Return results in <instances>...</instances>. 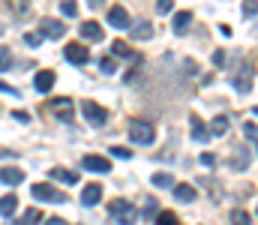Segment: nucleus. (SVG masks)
Segmentation results:
<instances>
[{
	"mask_svg": "<svg viewBox=\"0 0 258 225\" xmlns=\"http://www.w3.org/2000/svg\"><path fill=\"white\" fill-rule=\"evenodd\" d=\"M126 132H129V141L132 144H153V138H156V129L147 120H129Z\"/></svg>",
	"mask_w": 258,
	"mask_h": 225,
	"instance_id": "obj_1",
	"label": "nucleus"
},
{
	"mask_svg": "<svg viewBox=\"0 0 258 225\" xmlns=\"http://www.w3.org/2000/svg\"><path fill=\"white\" fill-rule=\"evenodd\" d=\"M108 213H111L120 225H132L138 219V210L129 204L126 198H111V201H108Z\"/></svg>",
	"mask_w": 258,
	"mask_h": 225,
	"instance_id": "obj_2",
	"label": "nucleus"
},
{
	"mask_svg": "<svg viewBox=\"0 0 258 225\" xmlns=\"http://www.w3.org/2000/svg\"><path fill=\"white\" fill-rule=\"evenodd\" d=\"M81 114H84V120H87L90 126H102V123L108 120V111H105L102 105H96L93 99H81Z\"/></svg>",
	"mask_w": 258,
	"mask_h": 225,
	"instance_id": "obj_3",
	"label": "nucleus"
},
{
	"mask_svg": "<svg viewBox=\"0 0 258 225\" xmlns=\"http://www.w3.org/2000/svg\"><path fill=\"white\" fill-rule=\"evenodd\" d=\"M30 195H33L36 201H48V204H63V201H66V195H63V192H57L51 183H33Z\"/></svg>",
	"mask_w": 258,
	"mask_h": 225,
	"instance_id": "obj_4",
	"label": "nucleus"
},
{
	"mask_svg": "<svg viewBox=\"0 0 258 225\" xmlns=\"http://www.w3.org/2000/svg\"><path fill=\"white\" fill-rule=\"evenodd\" d=\"M51 111H54V117H57V120H63V123H72V114H75V102H72L69 96H60V99H54V102H51Z\"/></svg>",
	"mask_w": 258,
	"mask_h": 225,
	"instance_id": "obj_5",
	"label": "nucleus"
},
{
	"mask_svg": "<svg viewBox=\"0 0 258 225\" xmlns=\"http://www.w3.org/2000/svg\"><path fill=\"white\" fill-rule=\"evenodd\" d=\"M81 168H87V171H93V174H108V171H111V162H108L105 156L87 153V156L81 159Z\"/></svg>",
	"mask_w": 258,
	"mask_h": 225,
	"instance_id": "obj_6",
	"label": "nucleus"
},
{
	"mask_svg": "<svg viewBox=\"0 0 258 225\" xmlns=\"http://www.w3.org/2000/svg\"><path fill=\"white\" fill-rule=\"evenodd\" d=\"M63 54H66V60L75 63V66H84V63L90 60V51H87L81 42H69V45L63 48Z\"/></svg>",
	"mask_w": 258,
	"mask_h": 225,
	"instance_id": "obj_7",
	"label": "nucleus"
},
{
	"mask_svg": "<svg viewBox=\"0 0 258 225\" xmlns=\"http://www.w3.org/2000/svg\"><path fill=\"white\" fill-rule=\"evenodd\" d=\"M234 87H237V93H249L252 90V66H240L237 75H234Z\"/></svg>",
	"mask_w": 258,
	"mask_h": 225,
	"instance_id": "obj_8",
	"label": "nucleus"
},
{
	"mask_svg": "<svg viewBox=\"0 0 258 225\" xmlns=\"http://www.w3.org/2000/svg\"><path fill=\"white\" fill-rule=\"evenodd\" d=\"M78 33H81V39H87V42H99V39H102V27H99L96 21H81V24H78Z\"/></svg>",
	"mask_w": 258,
	"mask_h": 225,
	"instance_id": "obj_9",
	"label": "nucleus"
},
{
	"mask_svg": "<svg viewBox=\"0 0 258 225\" xmlns=\"http://www.w3.org/2000/svg\"><path fill=\"white\" fill-rule=\"evenodd\" d=\"M99 198H102V186H99V183H87V186L81 189V204H84V207L99 204Z\"/></svg>",
	"mask_w": 258,
	"mask_h": 225,
	"instance_id": "obj_10",
	"label": "nucleus"
},
{
	"mask_svg": "<svg viewBox=\"0 0 258 225\" xmlns=\"http://www.w3.org/2000/svg\"><path fill=\"white\" fill-rule=\"evenodd\" d=\"M108 24L117 27V30L129 27V12L123 9V6H111V9H108Z\"/></svg>",
	"mask_w": 258,
	"mask_h": 225,
	"instance_id": "obj_11",
	"label": "nucleus"
},
{
	"mask_svg": "<svg viewBox=\"0 0 258 225\" xmlns=\"http://www.w3.org/2000/svg\"><path fill=\"white\" fill-rule=\"evenodd\" d=\"M39 30L48 36V39H60L66 33V27L60 24V21H54V18H42V24H39Z\"/></svg>",
	"mask_w": 258,
	"mask_h": 225,
	"instance_id": "obj_12",
	"label": "nucleus"
},
{
	"mask_svg": "<svg viewBox=\"0 0 258 225\" xmlns=\"http://www.w3.org/2000/svg\"><path fill=\"white\" fill-rule=\"evenodd\" d=\"M153 36V24L150 21H135L129 24V39H150Z\"/></svg>",
	"mask_w": 258,
	"mask_h": 225,
	"instance_id": "obj_13",
	"label": "nucleus"
},
{
	"mask_svg": "<svg viewBox=\"0 0 258 225\" xmlns=\"http://www.w3.org/2000/svg\"><path fill=\"white\" fill-rule=\"evenodd\" d=\"M54 78H57L54 72H48V69H42V72H36V78H33V87H36L39 93H48V90L54 87Z\"/></svg>",
	"mask_w": 258,
	"mask_h": 225,
	"instance_id": "obj_14",
	"label": "nucleus"
},
{
	"mask_svg": "<svg viewBox=\"0 0 258 225\" xmlns=\"http://www.w3.org/2000/svg\"><path fill=\"white\" fill-rule=\"evenodd\" d=\"M0 183L18 186V183H24V171L21 168H0Z\"/></svg>",
	"mask_w": 258,
	"mask_h": 225,
	"instance_id": "obj_15",
	"label": "nucleus"
},
{
	"mask_svg": "<svg viewBox=\"0 0 258 225\" xmlns=\"http://www.w3.org/2000/svg\"><path fill=\"white\" fill-rule=\"evenodd\" d=\"M171 189H174L171 195H174L177 201H183V204H192V201H195V189L189 186V183H174Z\"/></svg>",
	"mask_w": 258,
	"mask_h": 225,
	"instance_id": "obj_16",
	"label": "nucleus"
},
{
	"mask_svg": "<svg viewBox=\"0 0 258 225\" xmlns=\"http://www.w3.org/2000/svg\"><path fill=\"white\" fill-rule=\"evenodd\" d=\"M189 24H192V12H186V9H183V12H177V15H174V24H171V27H174V33H186V30H189Z\"/></svg>",
	"mask_w": 258,
	"mask_h": 225,
	"instance_id": "obj_17",
	"label": "nucleus"
},
{
	"mask_svg": "<svg viewBox=\"0 0 258 225\" xmlns=\"http://www.w3.org/2000/svg\"><path fill=\"white\" fill-rule=\"evenodd\" d=\"M189 123H192V141H201V144H204V141L210 138V129H207L198 117H189Z\"/></svg>",
	"mask_w": 258,
	"mask_h": 225,
	"instance_id": "obj_18",
	"label": "nucleus"
},
{
	"mask_svg": "<svg viewBox=\"0 0 258 225\" xmlns=\"http://www.w3.org/2000/svg\"><path fill=\"white\" fill-rule=\"evenodd\" d=\"M39 222H42V213H39L36 207H27V210L15 219V225H39Z\"/></svg>",
	"mask_w": 258,
	"mask_h": 225,
	"instance_id": "obj_19",
	"label": "nucleus"
},
{
	"mask_svg": "<svg viewBox=\"0 0 258 225\" xmlns=\"http://www.w3.org/2000/svg\"><path fill=\"white\" fill-rule=\"evenodd\" d=\"M48 174H51V180H60V183H69V186L78 183V174L75 171H66V168H51Z\"/></svg>",
	"mask_w": 258,
	"mask_h": 225,
	"instance_id": "obj_20",
	"label": "nucleus"
},
{
	"mask_svg": "<svg viewBox=\"0 0 258 225\" xmlns=\"http://www.w3.org/2000/svg\"><path fill=\"white\" fill-rule=\"evenodd\" d=\"M15 210H18V198H15V195H3V198H0V216L9 219Z\"/></svg>",
	"mask_w": 258,
	"mask_h": 225,
	"instance_id": "obj_21",
	"label": "nucleus"
},
{
	"mask_svg": "<svg viewBox=\"0 0 258 225\" xmlns=\"http://www.w3.org/2000/svg\"><path fill=\"white\" fill-rule=\"evenodd\" d=\"M228 117L225 114H219V117H213V123H210V135H225L228 132Z\"/></svg>",
	"mask_w": 258,
	"mask_h": 225,
	"instance_id": "obj_22",
	"label": "nucleus"
},
{
	"mask_svg": "<svg viewBox=\"0 0 258 225\" xmlns=\"http://www.w3.org/2000/svg\"><path fill=\"white\" fill-rule=\"evenodd\" d=\"M153 213H159V201H156V198H147L138 216H141V219H153Z\"/></svg>",
	"mask_w": 258,
	"mask_h": 225,
	"instance_id": "obj_23",
	"label": "nucleus"
},
{
	"mask_svg": "<svg viewBox=\"0 0 258 225\" xmlns=\"http://www.w3.org/2000/svg\"><path fill=\"white\" fill-rule=\"evenodd\" d=\"M42 39H45V33H42V30H30V33H24V42H27L30 48H39V45H42Z\"/></svg>",
	"mask_w": 258,
	"mask_h": 225,
	"instance_id": "obj_24",
	"label": "nucleus"
},
{
	"mask_svg": "<svg viewBox=\"0 0 258 225\" xmlns=\"http://www.w3.org/2000/svg\"><path fill=\"white\" fill-rule=\"evenodd\" d=\"M153 186H162V189H168V186H174V177H171L168 171H159V174H153Z\"/></svg>",
	"mask_w": 258,
	"mask_h": 225,
	"instance_id": "obj_25",
	"label": "nucleus"
},
{
	"mask_svg": "<svg viewBox=\"0 0 258 225\" xmlns=\"http://www.w3.org/2000/svg\"><path fill=\"white\" fill-rule=\"evenodd\" d=\"M249 222H252V216H249L246 210H240V207L231 210V225H249Z\"/></svg>",
	"mask_w": 258,
	"mask_h": 225,
	"instance_id": "obj_26",
	"label": "nucleus"
},
{
	"mask_svg": "<svg viewBox=\"0 0 258 225\" xmlns=\"http://www.w3.org/2000/svg\"><path fill=\"white\" fill-rule=\"evenodd\" d=\"M6 6H9L15 15H27V9H30V3H27V0H9Z\"/></svg>",
	"mask_w": 258,
	"mask_h": 225,
	"instance_id": "obj_27",
	"label": "nucleus"
},
{
	"mask_svg": "<svg viewBox=\"0 0 258 225\" xmlns=\"http://www.w3.org/2000/svg\"><path fill=\"white\" fill-rule=\"evenodd\" d=\"M156 225H180V219H177L171 210H162V213L156 216Z\"/></svg>",
	"mask_w": 258,
	"mask_h": 225,
	"instance_id": "obj_28",
	"label": "nucleus"
},
{
	"mask_svg": "<svg viewBox=\"0 0 258 225\" xmlns=\"http://www.w3.org/2000/svg\"><path fill=\"white\" fill-rule=\"evenodd\" d=\"M111 51H114L117 57H129V45L123 39H114V42H111Z\"/></svg>",
	"mask_w": 258,
	"mask_h": 225,
	"instance_id": "obj_29",
	"label": "nucleus"
},
{
	"mask_svg": "<svg viewBox=\"0 0 258 225\" xmlns=\"http://www.w3.org/2000/svg\"><path fill=\"white\" fill-rule=\"evenodd\" d=\"M9 63H12V51L9 48H0V72H6Z\"/></svg>",
	"mask_w": 258,
	"mask_h": 225,
	"instance_id": "obj_30",
	"label": "nucleus"
},
{
	"mask_svg": "<svg viewBox=\"0 0 258 225\" xmlns=\"http://www.w3.org/2000/svg\"><path fill=\"white\" fill-rule=\"evenodd\" d=\"M99 69L105 75H111L114 72V57H102V60H99Z\"/></svg>",
	"mask_w": 258,
	"mask_h": 225,
	"instance_id": "obj_31",
	"label": "nucleus"
},
{
	"mask_svg": "<svg viewBox=\"0 0 258 225\" xmlns=\"http://www.w3.org/2000/svg\"><path fill=\"white\" fill-rule=\"evenodd\" d=\"M243 15H258V0H243Z\"/></svg>",
	"mask_w": 258,
	"mask_h": 225,
	"instance_id": "obj_32",
	"label": "nucleus"
},
{
	"mask_svg": "<svg viewBox=\"0 0 258 225\" xmlns=\"http://www.w3.org/2000/svg\"><path fill=\"white\" fill-rule=\"evenodd\" d=\"M171 6H174V0H156V12H159V15L171 12Z\"/></svg>",
	"mask_w": 258,
	"mask_h": 225,
	"instance_id": "obj_33",
	"label": "nucleus"
},
{
	"mask_svg": "<svg viewBox=\"0 0 258 225\" xmlns=\"http://www.w3.org/2000/svg\"><path fill=\"white\" fill-rule=\"evenodd\" d=\"M60 9H63V15H69V18H72V15L78 12V6H75L72 0H63V3H60Z\"/></svg>",
	"mask_w": 258,
	"mask_h": 225,
	"instance_id": "obj_34",
	"label": "nucleus"
},
{
	"mask_svg": "<svg viewBox=\"0 0 258 225\" xmlns=\"http://www.w3.org/2000/svg\"><path fill=\"white\" fill-rule=\"evenodd\" d=\"M111 156H117V159H132V153L126 147H111Z\"/></svg>",
	"mask_w": 258,
	"mask_h": 225,
	"instance_id": "obj_35",
	"label": "nucleus"
},
{
	"mask_svg": "<svg viewBox=\"0 0 258 225\" xmlns=\"http://www.w3.org/2000/svg\"><path fill=\"white\" fill-rule=\"evenodd\" d=\"M213 63H216V66H222V63H225V51H222V48H219V51H213Z\"/></svg>",
	"mask_w": 258,
	"mask_h": 225,
	"instance_id": "obj_36",
	"label": "nucleus"
},
{
	"mask_svg": "<svg viewBox=\"0 0 258 225\" xmlns=\"http://www.w3.org/2000/svg\"><path fill=\"white\" fill-rule=\"evenodd\" d=\"M201 165H216V156L213 153H201Z\"/></svg>",
	"mask_w": 258,
	"mask_h": 225,
	"instance_id": "obj_37",
	"label": "nucleus"
},
{
	"mask_svg": "<svg viewBox=\"0 0 258 225\" xmlns=\"http://www.w3.org/2000/svg\"><path fill=\"white\" fill-rule=\"evenodd\" d=\"M0 93H9V96H18V90H15V87H9L6 81H0Z\"/></svg>",
	"mask_w": 258,
	"mask_h": 225,
	"instance_id": "obj_38",
	"label": "nucleus"
},
{
	"mask_svg": "<svg viewBox=\"0 0 258 225\" xmlns=\"http://www.w3.org/2000/svg\"><path fill=\"white\" fill-rule=\"evenodd\" d=\"M12 117H15V120H21V123H27V120H30V117H27V111H15Z\"/></svg>",
	"mask_w": 258,
	"mask_h": 225,
	"instance_id": "obj_39",
	"label": "nucleus"
},
{
	"mask_svg": "<svg viewBox=\"0 0 258 225\" xmlns=\"http://www.w3.org/2000/svg\"><path fill=\"white\" fill-rule=\"evenodd\" d=\"M12 156H15L12 150H3V147H0V159H12Z\"/></svg>",
	"mask_w": 258,
	"mask_h": 225,
	"instance_id": "obj_40",
	"label": "nucleus"
},
{
	"mask_svg": "<svg viewBox=\"0 0 258 225\" xmlns=\"http://www.w3.org/2000/svg\"><path fill=\"white\" fill-rule=\"evenodd\" d=\"M87 6H90V9H99V6H102V0H87Z\"/></svg>",
	"mask_w": 258,
	"mask_h": 225,
	"instance_id": "obj_41",
	"label": "nucleus"
},
{
	"mask_svg": "<svg viewBox=\"0 0 258 225\" xmlns=\"http://www.w3.org/2000/svg\"><path fill=\"white\" fill-rule=\"evenodd\" d=\"M45 225H66V222H63V219H60V216H54V219H48V222H45Z\"/></svg>",
	"mask_w": 258,
	"mask_h": 225,
	"instance_id": "obj_42",
	"label": "nucleus"
},
{
	"mask_svg": "<svg viewBox=\"0 0 258 225\" xmlns=\"http://www.w3.org/2000/svg\"><path fill=\"white\" fill-rule=\"evenodd\" d=\"M252 114H255V117H258V105H255V108H252Z\"/></svg>",
	"mask_w": 258,
	"mask_h": 225,
	"instance_id": "obj_43",
	"label": "nucleus"
},
{
	"mask_svg": "<svg viewBox=\"0 0 258 225\" xmlns=\"http://www.w3.org/2000/svg\"><path fill=\"white\" fill-rule=\"evenodd\" d=\"M3 30H6V27H3V24H0V36H3Z\"/></svg>",
	"mask_w": 258,
	"mask_h": 225,
	"instance_id": "obj_44",
	"label": "nucleus"
},
{
	"mask_svg": "<svg viewBox=\"0 0 258 225\" xmlns=\"http://www.w3.org/2000/svg\"><path fill=\"white\" fill-rule=\"evenodd\" d=\"M255 150H258V141H255Z\"/></svg>",
	"mask_w": 258,
	"mask_h": 225,
	"instance_id": "obj_45",
	"label": "nucleus"
},
{
	"mask_svg": "<svg viewBox=\"0 0 258 225\" xmlns=\"http://www.w3.org/2000/svg\"><path fill=\"white\" fill-rule=\"evenodd\" d=\"M255 213H258V210H255Z\"/></svg>",
	"mask_w": 258,
	"mask_h": 225,
	"instance_id": "obj_46",
	"label": "nucleus"
}]
</instances>
